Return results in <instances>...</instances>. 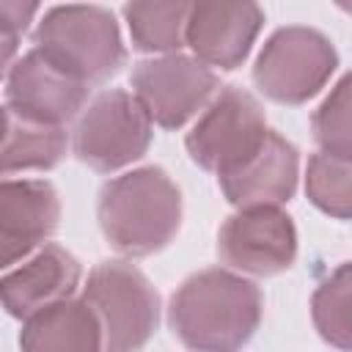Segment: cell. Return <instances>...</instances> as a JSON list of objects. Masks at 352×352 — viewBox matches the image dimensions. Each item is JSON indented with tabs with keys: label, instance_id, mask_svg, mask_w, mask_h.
<instances>
[{
	"label": "cell",
	"instance_id": "cell-1",
	"mask_svg": "<svg viewBox=\"0 0 352 352\" xmlns=\"http://www.w3.org/2000/svg\"><path fill=\"white\" fill-rule=\"evenodd\" d=\"M264 314L261 289L223 267L190 275L170 297L168 327L192 352H242Z\"/></svg>",
	"mask_w": 352,
	"mask_h": 352
},
{
	"label": "cell",
	"instance_id": "cell-2",
	"mask_svg": "<svg viewBox=\"0 0 352 352\" xmlns=\"http://www.w3.org/2000/svg\"><path fill=\"white\" fill-rule=\"evenodd\" d=\"M96 220L107 245L143 258L173 242L182 226V190L160 165H143L102 184Z\"/></svg>",
	"mask_w": 352,
	"mask_h": 352
},
{
	"label": "cell",
	"instance_id": "cell-3",
	"mask_svg": "<svg viewBox=\"0 0 352 352\" xmlns=\"http://www.w3.org/2000/svg\"><path fill=\"white\" fill-rule=\"evenodd\" d=\"M33 47L88 85L116 77L126 63L118 22L104 6L72 3L47 8L33 30Z\"/></svg>",
	"mask_w": 352,
	"mask_h": 352
},
{
	"label": "cell",
	"instance_id": "cell-4",
	"mask_svg": "<svg viewBox=\"0 0 352 352\" xmlns=\"http://www.w3.org/2000/svg\"><path fill=\"white\" fill-rule=\"evenodd\" d=\"M82 300L102 322V352H140L160 324V294L132 261L96 264L82 286Z\"/></svg>",
	"mask_w": 352,
	"mask_h": 352
},
{
	"label": "cell",
	"instance_id": "cell-5",
	"mask_svg": "<svg viewBox=\"0 0 352 352\" xmlns=\"http://www.w3.org/2000/svg\"><path fill=\"white\" fill-rule=\"evenodd\" d=\"M336 69L338 52L322 30L286 25L264 41L253 63V82L278 104H305L327 85Z\"/></svg>",
	"mask_w": 352,
	"mask_h": 352
},
{
	"label": "cell",
	"instance_id": "cell-6",
	"mask_svg": "<svg viewBox=\"0 0 352 352\" xmlns=\"http://www.w3.org/2000/svg\"><path fill=\"white\" fill-rule=\"evenodd\" d=\"M151 118L135 94L110 88L96 94L72 132L74 157L96 173H113L138 162L151 146Z\"/></svg>",
	"mask_w": 352,
	"mask_h": 352
},
{
	"label": "cell",
	"instance_id": "cell-7",
	"mask_svg": "<svg viewBox=\"0 0 352 352\" xmlns=\"http://www.w3.org/2000/svg\"><path fill=\"white\" fill-rule=\"evenodd\" d=\"M270 126L258 99L239 85H223L187 132L184 146L198 168L223 176L256 154Z\"/></svg>",
	"mask_w": 352,
	"mask_h": 352
},
{
	"label": "cell",
	"instance_id": "cell-8",
	"mask_svg": "<svg viewBox=\"0 0 352 352\" xmlns=\"http://www.w3.org/2000/svg\"><path fill=\"white\" fill-rule=\"evenodd\" d=\"M132 94L162 129H182L198 110L220 94V77L190 55H162L135 63L129 74Z\"/></svg>",
	"mask_w": 352,
	"mask_h": 352
},
{
	"label": "cell",
	"instance_id": "cell-9",
	"mask_svg": "<svg viewBox=\"0 0 352 352\" xmlns=\"http://www.w3.org/2000/svg\"><path fill=\"white\" fill-rule=\"evenodd\" d=\"M217 258L245 275H278L297 258L294 220L280 206L239 209L217 231Z\"/></svg>",
	"mask_w": 352,
	"mask_h": 352
},
{
	"label": "cell",
	"instance_id": "cell-10",
	"mask_svg": "<svg viewBox=\"0 0 352 352\" xmlns=\"http://www.w3.org/2000/svg\"><path fill=\"white\" fill-rule=\"evenodd\" d=\"M88 94V82L60 69L36 47L6 69V107L33 121L66 126L80 110H85Z\"/></svg>",
	"mask_w": 352,
	"mask_h": 352
},
{
	"label": "cell",
	"instance_id": "cell-11",
	"mask_svg": "<svg viewBox=\"0 0 352 352\" xmlns=\"http://www.w3.org/2000/svg\"><path fill=\"white\" fill-rule=\"evenodd\" d=\"M261 25L258 3H192L184 41L201 63L234 72L248 60Z\"/></svg>",
	"mask_w": 352,
	"mask_h": 352
},
{
	"label": "cell",
	"instance_id": "cell-12",
	"mask_svg": "<svg viewBox=\"0 0 352 352\" xmlns=\"http://www.w3.org/2000/svg\"><path fill=\"white\" fill-rule=\"evenodd\" d=\"M60 198L47 179H3L0 184V245L3 267L41 250L58 231Z\"/></svg>",
	"mask_w": 352,
	"mask_h": 352
},
{
	"label": "cell",
	"instance_id": "cell-13",
	"mask_svg": "<svg viewBox=\"0 0 352 352\" xmlns=\"http://www.w3.org/2000/svg\"><path fill=\"white\" fill-rule=\"evenodd\" d=\"M297 179H300L297 146L283 135H278L275 129H270L258 151L250 154L234 170L217 176V184L231 206L256 209V206L289 204L297 192Z\"/></svg>",
	"mask_w": 352,
	"mask_h": 352
},
{
	"label": "cell",
	"instance_id": "cell-14",
	"mask_svg": "<svg viewBox=\"0 0 352 352\" xmlns=\"http://www.w3.org/2000/svg\"><path fill=\"white\" fill-rule=\"evenodd\" d=\"M82 267L80 261L60 245L47 242L36 250L22 267L8 270L0 280L3 308L14 319H30L33 314L69 300L80 286Z\"/></svg>",
	"mask_w": 352,
	"mask_h": 352
},
{
	"label": "cell",
	"instance_id": "cell-15",
	"mask_svg": "<svg viewBox=\"0 0 352 352\" xmlns=\"http://www.w3.org/2000/svg\"><path fill=\"white\" fill-rule=\"evenodd\" d=\"M22 352H102L104 333L96 311L80 297L60 300L30 319L19 330Z\"/></svg>",
	"mask_w": 352,
	"mask_h": 352
},
{
	"label": "cell",
	"instance_id": "cell-16",
	"mask_svg": "<svg viewBox=\"0 0 352 352\" xmlns=\"http://www.w3.org/2000/svg\"><path fill=\"white\" fill-rule=\"evenodd\" d=\"M6 132H3V173L11 176L16 170H50L66 157L69 135L66 126L44 124L25 118L8 107H3Z\"/></svg>",
	"mask_w": 352,
	"mask_h": 352
},
{
	"label": "cell",
	"instance_id": "cell-17",
	"mask_svg": "<svg viewBox=\"0 0 352 352\" xmlns=\"http://www.w3.org/2000/svg\"><path fill=\"white\" fill-rule=\"evenodd\" d=\"M192 3H126L121 8L132 47L140 52H165L176 55L187 41V16Z\"/></svg>",
	"mask_w": 352,
	"mask_h": 352
},
{
	"label": "cell",
	"instance_id": "cell-18",
	"mask_svg": "<svg viewBox=\"0 0 352 352\" xmlns=\"http://www.w3.org/2000/svg\"><path fill=\"white\" fill-rule=\"evenodd\" d=\"M311 319L324 344L352 352V261L336 267L311 297Z\"/></svg>",
	"mask_w": 352,
	"mask_h": 352
},
{
	"label": "cell",
	"instance_id": "cell-19",
	"mask_svg": "<svg viewBox=\"0 0 352 352\" xmlns=\"http://www.w3.org/2000/svg\"><path fill=\"white\" fill-rule=\"evenodd\" d=\"M305 195L319 212L336 220H352V160L322 151L311 154L305 168Z\"/></svg>",
	"mask_w": 352,
	"mask_h": 352
},
{
	"label": "cell",
	"instance_id": "cell-20",
	"mask_svg": "<svg viewBox=\"0 0 352 352\" xmlns=\"http://www.w3.org/2000/svg\"><path fill=\"white\" fill-rule=\"evenodd\" d=\"M311 132L322 154L352 160V72H346L314 110Z\"/></svg>",
	"mask_w": 352,
	"mask_h": 352
},
{
	"label": "cell",
	"instance_id": "cell-21",
	"mask_svg": "<svg viewBox=\"0 0 352 352\" xmlns=\"http://www.w3.org/2000/svg\"><path fill=\"white\" fill-rule=\"evenodd\" d=\"M38 11L36 3H11V0H3L0 3V19H3V30H0V38H3V63L6 69L11 66V58L16 52V44L19 38L25 36L28 30V22L33 19V14Z\"/></svg>",
	"mask_w": 352,
	"mask_h": 352
},
{
	"label": "cell",
	"instance_id": "cell-22",
	"mask_svg": "<svg viewBox=\"0 0 352 352\" xmlns=\"http://www.w3.org/2000/svg\"><path fill=\"white\" fill-rule=\"evenodd\" d=\"M341 8H346V11H352V6H344V3H341Z\"/></svg>",
	"mask_w": 352,
	"mask_h": 352
}]
</instances>
